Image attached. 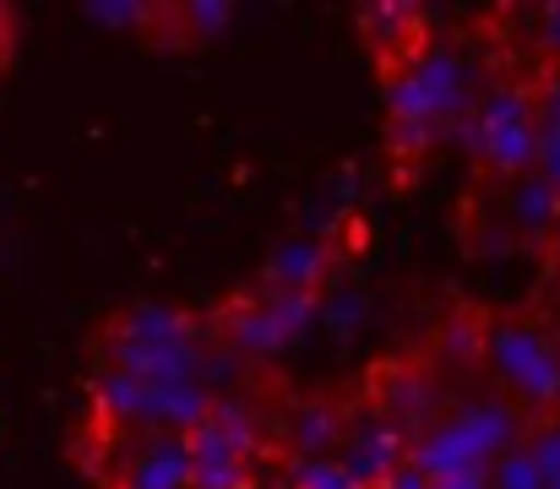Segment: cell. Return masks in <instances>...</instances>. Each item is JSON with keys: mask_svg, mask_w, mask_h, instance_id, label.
Masks as SVG:
<instances>
[{"mask_svg": "<svg viewBox=\"0 0 560 489\" xmlns=\"http://www.w3.org/2000/svg\"><path fill=\"white\" fill-rule=\"evenodd\" d=\"M474 66L452 44H424L408 66L386 71V153L402 163H424L441 137H452L474 115Z\"/></svg>", "mask_w": 560, "mask_h": 489, "instance_id": "obj_1", "label": "cell"}, {"mask_svg": "<svg viewBox=\"0 0 560 489\" xmlns=\"http://www.w3.org/2000/svg\"><path fill=\"white\" fill-rule=\"evenodd\" d=\"M517 424L523 419L506 403H463L457 414L430 419L408 441V463L424 479H441V474H490V463L517 446Z\"/></svg>", "mask_w": 560, "mask_h": 489, "instance_id": "obj_2", "label": "cell"}, {"mask_svg": "<svg viewBox=\"0 0 560 489\" xmlns=\"http://www.w3.org/2000/svg\"><path fill=\"white\" fill-rule=\"evenodd\" d=\"M485 364L517 408L528 414L560 408V337L539 316L485 322Z\"/></svg>", "mask_w": 560, "mask_h": 489, "instance_id": "obj_3", "label": "cell"}, {"mask_svg": "<svg viewBox=\"0 0 560 489\" xmlns=\"http://www.w3.org/2000/svg\"><path fill=\"white\" fill-rule=\"evenodd\" d=\"M463 126H468L474 159L506 185V179L528 174L534 153H539V93L528 82H495Z\"/></svg>", "mask_w": 560, "mask_h": 489, "instance_id": "obj_4", "label": "cell"}, {"mask_svg": "<svg viewBox=\"0 0 560 489\" xmlns=\"http://www.w3.org/2000/svg\"><path fill=\"white\" fill-rule=\"evenodd\" d=\"M261 430L240 403H212L201 424L186 430L190 489H250V452Z\"/></svg>", "mask_w": 560, "mask_h": 489, "instance_id": "obj_5", "label": "cell"}, {"mask_svg": "<svg viewBox=\"0 0 560 489\" xmlns=\"http://www.w3.org/2000/svg\"><path fill=\"white\" fill-rule=\"evenodd\" d=\"M311 322H316L311 294H278V289H261V283H256V294H234L229 311H223L229 342L245 348V353H278L294 337H305Z\"/></svg>", "mask_w": 560, "mask_h": 489, "instance_id": "obj_6", "label": "cell"}, {"mask_svg": "<svg viewBox=\"0 0 560 489\" xmlns=\"http://www.w3.org/2000/svg\"><path fill=\"white\" fill-rule=\"evenodd\" d=\"M402 463H408V430H397L392 419L365 414V419H349V424H343L338 468L349 474L354 489H381Z\"/></svg>", "mask_w": 560, "mask_h": 489, "instance_id": "obj_7", "label": "cell"}, {"mask_svg": "<svg viewBox=\"0 0 560 489\" xmlns=\"http://www.w3.org/2000/svg\"><path fill=\"white\" fill-rule=\"evenodd\" d=\"M424 27H430V16H424L419 5H365V11H360V33H365V44H371L381 77L397 71V66H408V60L430 44Z\"/></svg>", "mask_w": 560, "mask_h": 489, "instance_id": "obj_8", "label": "cell"}, {"mask_svg": "<svg viewBox=\"0 0 560 489\" xmlns=\"http://www.w3.org/2000/svg\"><path fill=\"white\" fill-rule=\"evenodd\" d=\"M506 223H512V234H517L523 245H534V251L550 240V229L560 223V190L539 168L506 179Z\"/></svg>", "mask_w": 560, "mask_h": 489, "instance_id": "obj_9", "label": "cell"}, {"mask_svg": "<svg viewBox=\"0 0 560 489\" xmlns=\"http://www.w3.org/2000/svg\"><path fill=\"white\" fill-rule=\"evenodd\" d=\"M332 272V251L322 240H283L272 256H267V272H261V289H278V294H322Z\"/></svg>", "mask_w": 560, "mask_h": 489, "instance_id": "obj_10", "label": "cell"}, {"mask_svg": "<svg viewBox=\"0 0 560 489\" xmlns=\"http://www.w3.org/2000/svg\"><path fill=\"white\" fill-rule=\"evenodd\" d=\"M109 489H190L186 435H175V430L148 435L142 452L120 468V485H109Z\"/></svg>", "mask_w": 560, "mask_h": 489, "instance_id": "obj_11", "label": "cell"}, {"mask_svg": "<svg viewBox=\"0 0 560 489\" xmlns=\"http://www.w3.org/2000/svg\"><path fill=\"white\" fill-rule=\"evenodd\" d=\"M343 424H349V414L338 408V403H300V408H289V430H283V441H289V452L294 457H332V446L343 441Z\"/></svg>", "mask_w": 560, "mask_h": 489, "instance_id": "obj_12", "label": "cell"}, {"mask_svg": "<svg viewBox=\"0 0 560 489\" xmlns=\"http://www.w3.org/2000/svg\"><path fill=\"white\" fill-rule=\"evenodd\" d=\"M289 489H354L338 457H294L289 463Z\"/></svg>", "mask_w": 560, "mask_h": 489, "instance_id": "obj_13", "label": "cell"}, {"mask_svg": "<svg viewBox=\"0 0 560 489\" xmlns=\"http://www.w3.org/2000/svg\"><path fill=\"white\" fill-rule=\"evenodd\" d=\"M523 452L534 457V468L545 474V485L560 479V424H539V430L523 441Z\"/></svg>", "mask_w": 560, "mask_h": 489, "instance_id": "obj_14", "label": "cell"}, {"mask_svg": "<svg viewBox=\"0 0 560 489\" xmlns=\"http://www.w3.org/2000/svg\"><path fill=\"white\" fill-rule=\"evenodd\" d=\"M534 168L560 190V120H539V153H534Z\"/></svg>", "mask_w": 560, "mask_h": 489, "instance_id": "obj_15", "label": "cell"}, {"mask_svg": "<svg viewBox=\"0 0 560 489\" xmlns=\"http://www.w3.org/2000/svg\"><path fill=\"white\" fill-rule=\"evenodd\" d=\"M175 16L190 22L186 38H212L218 27H229V5H175Z\"/></svg>", "mask_w": 560, "mask_h": 489, "instance_id": "obj_16", "label": "cell"}, {"mask_svg": "<svg viewBox=\"0 0 560 489\" xmlns=\"http://www.w3.org/2000/svg\"><path fill=\"white\" fill-rule=\"evenodd\" d=\"M88 16L104 27H148L153 5H88Z\"/></svg>", "mask_w": 560, "mask_h": 489, "instance_id": "obj_17", "label": "cell"}, {"mask_svg": "<svg viewBox=\"0 0 560 489\" xmlns=\"http://www.w3.org/2000/svg\"><path fill=\"white\" fill-rule=\"evenodd\" d=\"M381 489H430V479H424L413 463H402V468H397V474H392V479H386Z\"/></svg>", "mask_w": 560, "mask_h": 489, "instance_id": "obj_18", "label": "cell"}, {"mask_svg": "<svg viewBox=\"0 0 560 489\" xmlns=\"http://www.w3.org/2000/svg\"><path fill=\"white\" fill-rule=\"evenodd\" d=\"M539 256H545V272H550V278H556V283H560V223H556V229H550V240L539 245Z\"/></svg>", "mask_w": 560, "mask_h": 489, "instance_id": "obj_19", "label": "cell"}, {"mask_svg": "<svg viewBox=\"0 0 560 489\" xmlns=\"http://www.w3.org/2000/svg\"><path fill=\"white\" fill-rule=\"evenodd\" d=\"M545 49L560 60V5H550V11H545ZM556 71H560V66H556Z\"/></svg>", "mask_w": 560, "mask_h": 489, "instance_id": "obj_20", "label": "cell"}, {"mask_svg": "<svg viewBox=\"0 0 560 489\" xmlns=\"http://www.w3.org/2000/svg\"><path fill=\"white\" fill-rule=\"evenodd\" d=\"M11 27H16V16L0 5V66H5V55H11Z\"/></svg>", "mask_w": 560, "mask_h": 489, "instance_id": "obj_21", "label": "cell"}]
</instances>
